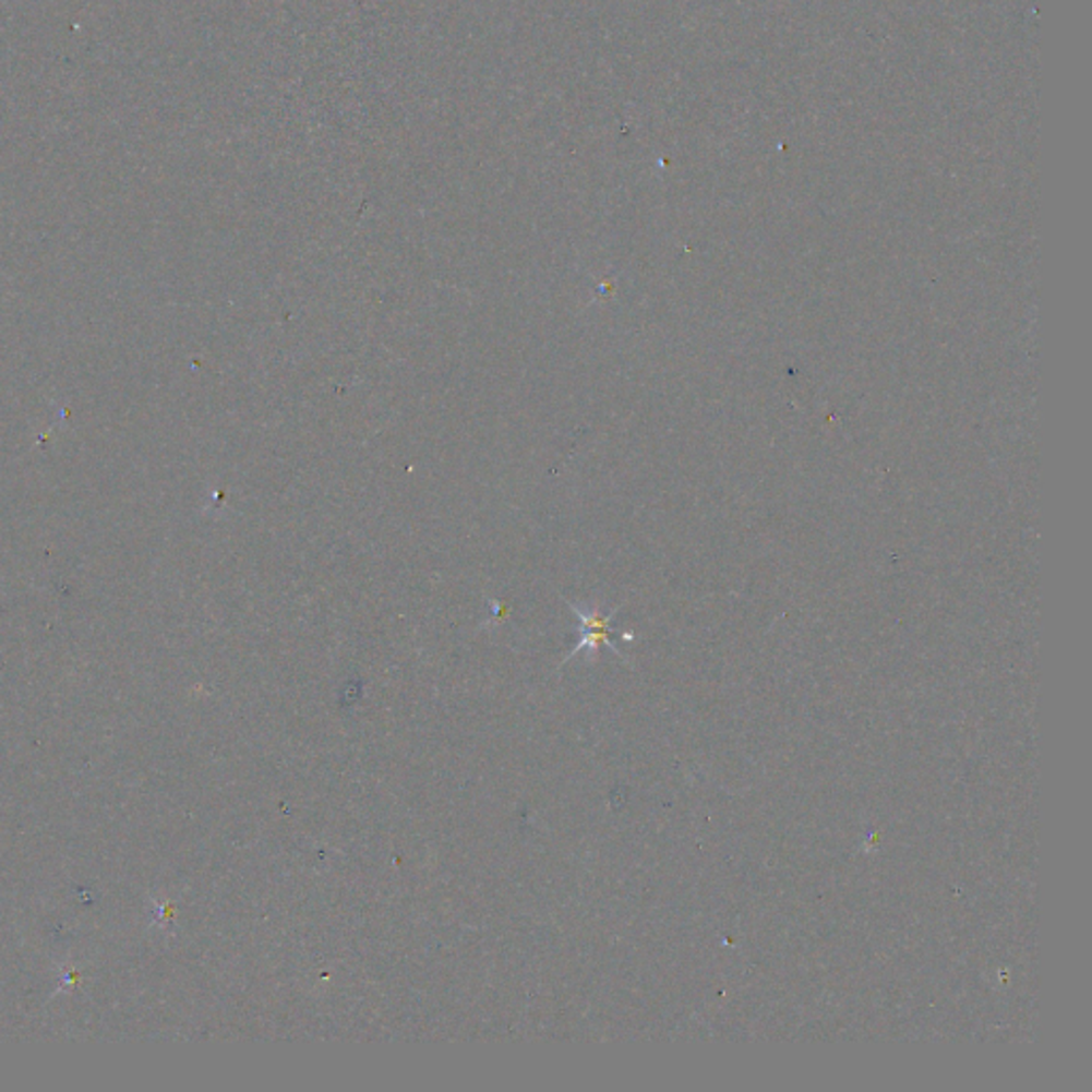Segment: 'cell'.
I'll return each mask as SVG.
<instances>
[{
  "label": "cell",
  "mask_w": 1092,
  "mask_h": 1092,
  "mask_svg": "<svg viewBox=\"0 0 1092 1092\" xmlns=\"http://www.w3.org/2000/svg\"><path fill=\"white\" fill-rule=\"evenodd\" d=\"M571 609L572 613H576L578 619H580L583 638H580V643L572 649L568 660H571L572 656L580 653V651H591V653H593V651H598L600 647H609L611 651L619 653L617 647H615V645H613V640L609 638V634H611V619H613L615 613H611V615H602L600 611H583L580 607H576V604H572V602Z\"/></svg>",
  "instance_id": "1"
}]
</instances>
